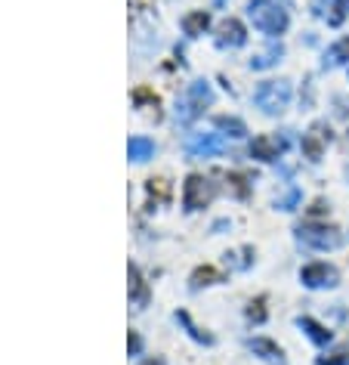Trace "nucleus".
Returning <instances> with one entry per match:
<instances>
[{
	"instance_id": "nucleus-11",
	"label": "nucleus",
	"mask_w": 349,
	"mask_h": 365,
	"mask_svg": "<svg viewBox=\"0 0 349 365\" xmlns=\"http://www.w3.org/2000/svg\"><path fill=\"white\" fill-rule=\"evenodd\" d=\"M325 143H330V130L321 133V127H312V133L303 136V152H306V158L318 161L321 152H325Z\"/></svg>"
},
{
	"instance_id": "nucleus-18",
	"label": "nucleus",
	"mask_w": 349,
	"mask_h": 365,
	"mask_svg": "<svg viewBox=\"0 0 349 365\" xmlns=\"http://www.w3.org/2000/svg\"><path fill=\"white\" fill-rule=\"evenodd\" d=\"M130 300H136V304L149 300V291H145V282L140 279V269L136 267H130Z\"/></svg>"
},
{
	"instance_id": "nucleus-23",
	"label": "nucleus",
	"mask_w": 349,
	"mask_h": 365,
	"mask_svg": "<svg viewBox=\"0 0 349 365\" xmlns=\"http://www.w3.org/2000/svg\"><path fill=\"white\" fill-rule=\"evenodd\" d=\"M318 365H349V353L340 350V353H334V356H321Z\"/></svg>"
},
{
	"instance_id": "nucleus-8",
	"label": "nucleus",
	"mask_w": 349,
	"mask_h": 365,
	"mask_svg": "<svg viewBox=\"0 0 349 365\" xmlns=\"http://www.w3.org/2000/svg\"><path fill=\"white\" fill-rule=\"evenodd\" d=\"M284 149H288V140H284V136L263 133V136H256V140L251 143V158H256V161H275Z\"/></svg>"
},
{
	"instance_id": "nucleus-20",
	"label": "nucleus",
	"mask_w": 349,
	"mask_h": 365,
	"mask_svg": "<svg viewBox=\"0 0 349 365\" xmlns=\"http://www.w3.org/2000/svg\"><path fill=\"white\" fill-rule=\"evenodd\" d=\"M300 202V189H291V192H284L281 198H275V207H281V211H293Z\"/></svg>"
},
{
	"instance_id": "nucleus-15",
	"label": "nucleus",
	"mask_w": 349,
	"mask_h": 365,
	"mask_svg": "<svg viewBox=\"0 0 349 365\" xmlns=\"http://www.w3.org/2000/svg\"><path fill=\"white\" fill-rule=\"evenodd\" d=\"M349 62V38H340L334 47H330L328 53H325V66H346Z\"/></svg>"
},
{
	"instance_id": "nucleus-27",
	"label": "nucleus",
	"mask_w": 349,
	"mask_h": 365,
	"mask_svg": "<svg viewBox=\"0 0 349 365\" xmlns=\"http://www.w3.org/2000/svg\"><path fill=\"white\" fill-rule=\"evenodd\" d=\"M142 365H164V362H161V359H145Z\"/></svg>"
},
{
	"instance_id": "nucleus-7",
	"label": "nucleus",
	"mask_w": 349,
	"mask_h": 365,
	"mask_svg": "<svg viewBox=\"0 0 349 365\" xmlns=\"http://www.w3.org/2000/svg\"><path fill=\"white\" fill-rule=\"evenodd\" d=\"M300 282L306 288H337L340 272L328 267V263H309V267L300 269Z\"/></svg>"
},
{
	"instance_id": "nucleus-21",
	"label": "nucleus",
	"mask_w": 349,
	"mask_h": 365,
	"mask_svg": "<svg viewBox=\"0 0 349 365\" xmlns=\"http://www.w3.org/2000/svg\"><path fill=\"white\" fill-rule=\"evenodd\" d=\"M266 300L263 297H256V300H251V307H247V319L251 322H266Z\"/></svg>"
},
{
	"instance_id": "nucleus-3",
	"label": "nucleus",
	"mask_w": 349,
	"mask_h": 365,
	"mask_svg": "<svg viewBox=\"0 0 349 365\" xmlns=\"http://www.w3.org/2000/svg\"><path fill=\"white\" fill-rule=\"evenodd\" d=\"M210 103H214V90H210L207 81H192L189 90L179 99V106H177L179 124H192L201 112H204V106H210Z\"/></svg>"
},
{
	"instance_id": "nucleus-24",
	"label": "nucleus",
	"mask_w": 349,
	"mask_h": 365,
	"mask_svg": "<svg viewBox=\"0 0 349 365\" xmlns=\"http://www.w3.org/2000/svg\"><path fill=\"white\" fill-rule=\"evenodd\" d=\"M229 182H232V189H235L238 198L247 195V186H244V177H241V173H232V177H229Z\"/></svg>"
},
{
	"instance_id": "nucleus-19",
	"label": "nucleus",
	"mask_w": 349,
	"mask_h": 365,
	"mask_svg": "<svg viewBox=\"0 0 349 365\" xmlns=\"http://www.w3.org/2000/svg\"><path fill=\"white\" fill-rule=\"evenodd\" d=\"M219 279V272L214 267H204V269H195V276H192V288H201V285H214Z\"/></svg>"
},
{
	"instance_id": "nucleus-16",
	"label": "nucleus",
	"mask_w": 349,
	"mask_h": 365,
	"mask_svg": "<svg viewBox=\"0 0 349 365\" xmlns=\"http://www.w3.org/2000/svg\"><path fill=\"white\" fill-rule=\"evenodd\" d=\"M281 56H284V47H281V43H272V47L266 50V53H260V56L251 59V68H269V66H275V62H278Z\"/></svg>"
},
{
	"instance_id": "nucleus-12",
	"label": "nucleus",
	"mask_w": 349,
	"mask_h": 365,
	"mask_svg": "<svg viewBox=\"0 0 349 365\" xmlns=\"http://www.w3.org/2000/svg\"><path fill=\"white\" fill-rule=\"evenodd\" d=\"M297 325H300L303 331L309 334V341H312V344H318V346L330 344V331H328L325 325H318L316 319H309V316H300V319H297Z\"/></svg>"
},
{
	"instance_id": "nucleus-22",
	"label": "nucleus",
	"mask_w": 349,
	"mask_h": 365,
	"mask_svg": "<svg viewBox=\"0 0 349 365\" xmlns=\"http://www.w3.org/2000/svg\"><path fill=\"white\" fill-rule=\"evenodd\" d=\"M177 319L182 325H189V331H192V337H195V341H204V344H210V334H201L195 325H192V319H189V313H177Z\"/></svg>"
},
{
	"instance_id": "nucleus-2",
	"label": "nucleus",
	"mask_w": 349,
	"mask_h": 365,
	"mask_svg": "<svg viewBox=\"0 0 349 365\" xmlns=\"http://www.w3.org/2000/svg\"><path fill=\"white\" fill-rule=\"evenodd\" d=\"M291 81H263L260 87L254 90V103L263 108L266 115H278L291 106Z\"/></svg>"
},
{
	"instance_id": "nucleus-17",
	"label": "nucleus",
	"mask_w": 349,
	"mask_h": 365,
	"mask_svg": "<svg viewBox=\"0 0 349 365\" xmlns=\"http://www.w3.org/2000/svg\"><path fill=\"white\" fill-rule=\"evenodd\" d=\"M217 127L219 130H226V136H232V140H241V136H247V127L244 121H238V118H217Z\"/></svg>"
},
{
	"instance_id": "nucleus-1",
	"label": "nucleus",
	"mask_w": 349,
	"mask_h": 365,
	"mask_svg": "<svg viewBox=\"0 0 349 365\" xmlns=\"http://www.w3.org/2000/svg\"><path fill=\"white\" fill-rule=\"evenodd\" d=\"M247 16H251L254 29H260L263 34H269V38H275V34H284L288 31V10H281L275 0H251L247 4Z\"/></svg>"
},
{
	"instance_id": "nucleus-4",
	"label": "nucleus",
	"mask_w": 349,
	"mask_h": 365,
	"mask_svg": "<svg viewBox=\"0 0 349 365\" xmlns=\"http://www.w3.org/2000/svg\"><path fill=\"white\" fill-rule=\"evenodd\" d=\"M297 239H300V245L316 248V251H334L343 245V235H340L334 226H316V223L297 226Z\"/></svg>"
},
{
	"instance_id": "nucleus-14",
	"label": "nucleus",
	"mask_w": 349,
	"mask_h": 365,
	"mask_svg": "<svg viewBox=\"0 0 349 365\" xmlns=\"http://www.w3.org/2000/svg\"><path fill=\"white\" fill-rule=\"evenodd\" d=\"M207 25H210V16L204 10H195V13H189L186 19H182V31H186L189 38H198V34L207 31Z\"/></svg>"
},
{
	"instance_id": "nucleus-5",
	"label": "nucleus",
	"mask_w": 349,
	"mask_h": 365,
	"mask_svg": "<svg viewBox=\"0 0 349 365\" xmlns=\"http://www.w3.org/2000/svg\"><path fill=\"white\" fill-rule=\"evenodd\" d=\"M210 198H214V182L204 180L201 173H192L186 180V186H182V205H186V211H201Z\"/></svg>"
},
{
	"instance_id": "nucleus-13",
	"label": "nucleus",
	"mask_w": 349,
	"mask_h": 365,
	"mask_svg": "<svg viewBox=\"0 0 349 365\" xmlns=\"http://www.w3.org/2000/svg\"><path fill=\"white\" fill-rule=\"evenodd\" d=\"M127 155H130L133 161H149L155 155V143L149 136H130V143H127Z\"/></svg>"
},
{
	"instance_id": "nucleus-26",
	"label": "nucleus",
	"mask_w": 349,
	"mask_h": 365,
	"mask_svg": "<svg viewBox=\"0 0 349 365\" xmlns=\"http://www.w3.org/2000/svg\"><path fill=\"white\" fill-rule=\"evenodd\" d=\"M140 346H142V341H140V337H136V334L130 331V341H127V350H130V356L140 353Z\"/></svg>"
},
{
	"instance_id": "nucleus-25",
	"label": "nucleus",
	"mask_w": 349,
	"mask_h": 365,
	"mask_svg": "<svg viewBox=\"0 0 349 365\" xmlns=\"http://www.w3.org/2000/svg\"><path fill=\"white\" fill-rule=\"evenodd\" d=\"M334 10H337L334 25H340V22H343V16L349 13V0H334Z\"/></svg>"
},
{
	"instance_id": "nucleus-10",
	"label": "nucleus",
	"mask_w": 349,
	"mask_h": 365,
	"mask_svg": "<svg viewBox=\"0 0 349 365\" xmlns=\"http://www.w3.org/2000/svg\"><path fill=\"white\" fill-rule=\"evenodd\" d=\"M247 346H251L254 356H260V359H266L269 365H288V362H284L281 346L275 344V341H269V337H251V341H247Z\"/></svg>"
},
{
	"instance_id": "nucleus-6",
	"label": "nucleus",
	"mask_w": 349,
	"mask_h": 365,
	"mask_svg": "<svg viewBox=\"0 0 349 365\" xmlns=\"http://www.w3.org/2000/svg\"><path fill=\"white\" fill-rule=\"evenodd\" d=\"M229 149V140L223 133H198L186 143V152L192 158H210V155H223Z\"/></svg>"
},
{
	"instance_id": "nucleus-9",
	"label": "nucleus",
	"mask_w": 349,
	"mask_h": 365,
	"mask_svg": "<svg viewBox=\"0 0 349 365\" xmlns=\"http://www.w3.org/2000/svg\"><path fill=\"white\" fill-rule=\"evenodd\" d=\"M244 41H247V31H244V25L238 19H223L219 22V29H217V43L219 47H244Z\"/></svg>"
}]
</instances>
